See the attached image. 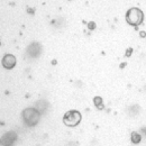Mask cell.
<instances>
[{
	"label": "cell",
	"mask_w": 146,
	"mask_h": 146,
	"mask_svg": "<svg viewBox=\"0 0 146 146\" xmlns=\"http://www.w3.org/2000/svg\"><path fill=\"white\" fill-rule=\"evenodd\" d=\"M133 141L136 143V142H139V136H136V134H134V137H133Z\"/></svg>",
	"instance_id": "4"
},
{
	"label": "cell",
	"mask_w": 146,
	"mask_h": 146,
	"mask_svg": "<svg viewBox=\"0 0 146 146\" xmlns=\"http://www.w3.org/2000/svg\"><path fill=\"white\" fill-rule=\"evenodd\" d=\"M80 113L76 111H70L64 117V123L69 126H75L80 121Z\"/></svg>",
	"instance_id": "2"
},
{
	"label": "cell",
	"mask_w": 146,
	"mask_h": 146,
	"mask_svg": "<svg viewBox=\"0 0 146 146\" xmlns=\"http://www.w3.org/2000/svg\"><path fill=\"white\" fill-rule=\"evenodd\" d=\"M15 57L14 56H11V55H6L5 57H3V60H2V64H3V66L5 68H13L14 65H15Z\"/></svg>",
	"instance_id": "3"
},
{
	"label": "cell",
	"mask_w": 146,
	"mask_h": 146,
	"mask_svg": "<svg viewBox=\"0 0 146 146\" xmlns=\"http://www.w3.org/2000/svg\"><path fill=\"white\" fill-rule=\"evenodd\" d=\"M143 20V13L139 9L133 8L127 13V21L130 25H139Z\"/></svg>",
	"instance_id": "1"
}]
</instances>
